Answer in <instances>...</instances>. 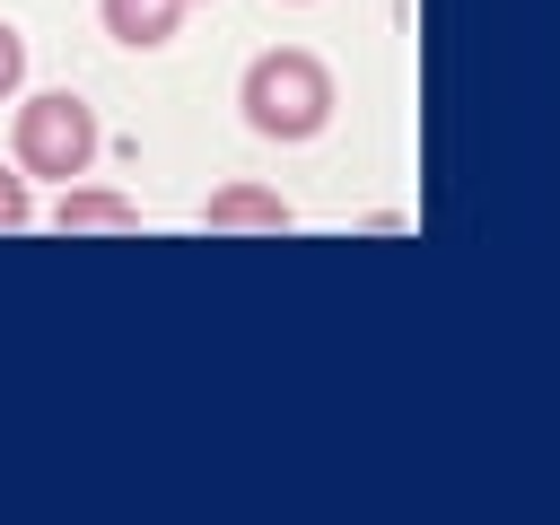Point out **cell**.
Segmentation results:
<instances>
[{"mask_svg": "<svg viewBox=\"0 0 560 525\" xmlns=\"http://www.w3.org/2000/svg\"><path fill=\"white\" fill-rule=\"evenodd\" d=\"M236 105H245V131H262V140H315L332 122V70L306 44H271L245 61Z\"/></svg>", "mask_w": 560, "mask_h": 525, "instance_id": "obj_1", "label": "cell"}, {"mask_svg": "<svg viewBox=\"0 0 560 525\" xmlns=\"http://www.w3.org/2000/svg\"><path fill=\"white\" fill-rule=\"evenodd\" d=\"M96 18H105V35H114V44H131V52H158V44H175V18H184V0H96Z\"/></svg>", "mask_w": 560, "mask_h": 525, "instance_id": "obj_5", "label": "cell"}, {"mask_svg": "<svg viewBox=\"0 0 560 525\" xmlns=\"http://www.w3.org/2000/svg\"><path fill=\"white\" fill-rule=\"evenodd\" d=\"M52 228H61V236H131V228H140V210H131L122 192H105V184H61Z\"/></svg>", "mask_w": 560, "mask_h": 525, "instance_id": "obj_4", "label": "cell"}, {"mask_svg": "<svg viewBox=\"0 0 560 525\" xmlns=\"http://www.w3.org/2000/svg\"><path fill=\"white\" fill-rule=\"evenodd\" d=\"M96 149H105V131H96V114H88L70 88H44V96L18 105V166H26V175L79 184V175L96 166Z\"/></svg>", "mask_w": 560, "mask_h": 525, "instance_id": "obj_2", "label": "cell"}, {"mask_svg": "<svg viewBox=\"0 0 560 525\" xmlns=\"http://www.w3.org/2000/svg\"><path fill=\"white\" fill-rule=\"evenodd\" d=\"M18 79H26V35L0 18V96H18Z\"/></svg>", "mask_w": 560, "mask_h": 525, "instance_id": "obj_6", "label": "cell"}, {"mask_svg": "<svg viewBox=\"0 0 560 525\" xmlns=\"http://www.w3.org/2000/svg\"><path fill=\"white\" fill-rule=\"evenodd\" d=\"M35 219V201H26V175H0V236L9 228H26Z\"/></svg>", "mask_w": 560, "mask_h": 525, "instance_id": "obj_7", "label": "cell"}, {"mask_svg": "<svg viewBox=\"0 0 560 525\" xmlns=\"http://www.w3.org/2000/svg\"><path fill=\"white\" fill-rule=\"evenodd\" d=\"M201 228H210V236H280V228H289V201L262 192V184H219V192L201 201Z\"/></svg>", "mask_w": 560, "mask_h": 525, "instance_id": "obj_3", "label": "cell"}]
</instances>
